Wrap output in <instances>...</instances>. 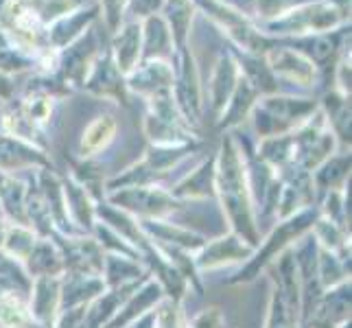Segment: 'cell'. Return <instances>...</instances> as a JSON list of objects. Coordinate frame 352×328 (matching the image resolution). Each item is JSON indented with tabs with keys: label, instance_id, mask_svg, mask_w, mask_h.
<instances>
[{
	"label": "cell",
	"instance_id": "3",
	"mask_svg": "<svg viewBox=\"0 0 352 328\" xmlns=\"http://www.w3.org/2000/svg\"><path fill=\"white\" fill-rule=\"evenodd\" d=\"M120 199L125 204L123 208L133 210L142 217H149V219H160L171 210H175V206H177L173 201V197L166 195V193L160 188H138V193L127 190L118 197V201Z\"/></svg>",
	"mask_w": 352,
	"mask_h": 328
},
{
	"label": "cell",
	"instance_id": "6",
	"mask_svg": "<svg viewBox=\"0 0 352 328\" xmlns=\"http://www.w3.org/2000/svg\"><path fill=\"white\" fill-rule=\"evenodd\" d=\"M155 328H186L184 318H182V311L175 302H164L160 305L155 313Z\"/></svg>",
	"mask_w": 352,
	"mask_h": 328
},
{
	"label": "cell",
	"instance_id": "5",
	"mask_svg": "<svg viewBox=\"0 0 352 328\" xmlns=\"http://www.w3.org/2000/svg\"><path fill=\"white\" fill-rule=\"evenodd\" d=\"M116 131V120H112V116H99L90 123V127L86 129L81 138V155H94L99 153L107 142L114 138Z\"/></svg>",
	"mask_w": 352,
	"mask_h": 328
},
{
	"label": "cell",
	"instance_id": "1",
	"mask_svg": "<svg viewBox=\"0 0 352 328\" xmlns=\"http://www.w3.org/2000/svg\"><path fill=\"white\" fill-rule=\"evenodd\" d=\"M223 166L219 168V193L223 201V210L232 228L239 230L243 241L254 245L258 241V230L254 223L252 204H250V186L245 184V168L241 166L239 155L232 147L223 149Z\"/></svg>",
	"mask_w": 352,
	"mask_h": 328
},
{
	"label": "cell",
	"instance_id": "7",
	"mask_svg": "<svg viewBox=\"0 0 352 328\" xmlns=\"http://www.w3.org/2000/svg\"><path fill=\"white\" fill-rule=\"evenodd\" d=\"M188 328H223V315L219 309H206L188 324Z\"/></svg>",
	"mask_w": 352,
	"mask_h": 328
},
{
	"label": "cell",
	"instance_id": "2",
	"mask_svg": "<svg viewBox=\"0 0 352 328\" xmlns=\"http://www.w3.org/2000/svg\"><path fill=\"white\" fill-rule=\"evenodd\" d=\"M254 254V245L245 243L241 237L232 234V237H223L219 241L210 243L201 250V254L195 259V267L197 270H214V267H221V265H230V263H236L243 259H250Z\"/></svg>",
	"mask_w": 352,
	"mask_h": 328
},
{
	"label": "cell",
	"instance_id": "4",
	"mask_svg": "<svg viewBox=\"0 0 352 328\" xmlns=\"http://www.w3.org/2000/svg\"><path fill=\"white\" fill-rule=\"evenodd\" d=\"M33 298H31V315L35 322L44 326H51V320L55 318V309L59 305V281L53 276L38 278L33 285Z\"/></svg>",
	"mask_w": 352,
	"mask_h": 328
}]
</instances>
